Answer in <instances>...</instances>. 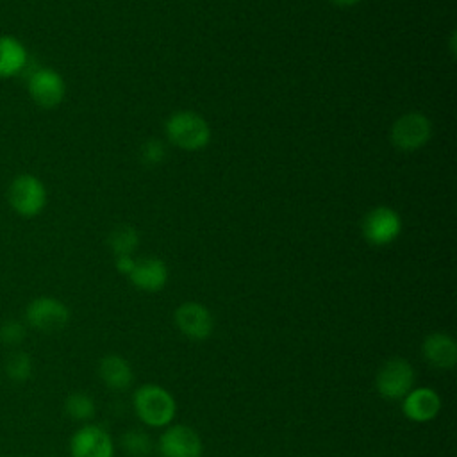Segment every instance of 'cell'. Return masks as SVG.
<instances>
[{
  "label": "cell",
  "mask_w": 457,
  "mask_h": 457,
  "mask_svg": "<svg viewBox=\"0 0 457 457\" xmlns=\"http://www.w3.org/2000/svg\"><path fill=\"white\" fill-rule=\"evenodd\" d=\"M132 405L139 421L152 428H164L171 425L177 414V402L173 395L159 384H143L132 395Z\"/></svg>",
  "instance_id": "obj_1"
},
{
  "label": "cell",
  "mask_w": 457,
  "mask_h": 457,
  "mask_svg": "<svg viewBox=\"0 0 457 457\" xmlns=\"http://www.w3.org/2000/svg\"><path fill=\"white\" fill-rule=\"evenodd\" d=\"M166 136L182 150L196 152L209 145L211 129L204 116L195 111H179L166 121Z\"/></svg>",
  "instance_id": "obj_2"
},
{
  "label": "cell",
  "mask_w": 457,
  "mask_h": 457,
  "mask_svg": "<svg viewBox=\"0 0 457 457\" xmlns=\"http://www.w3.org/2000/svg\"><path fill=\"white\" fill-rule=\"evenodd\" d=\"M7 202L16 214L32 218L46 205V187L36 175L20 173L7 187Z\"/></svg>",
  "instance_id": "obj_3"
},
{
  "label": "cell",
  "mask_w": 457,
  "mask_h": 457,
  "mask_svg": "<svg viewBox=\"0 0 457 457\" xmlns=\"http://www.w3.org/2000/svg\"><path fill=\"white\" fill-rule=\"evenodd\" d=\"M416 386V371L403 357L387 359L377 371L375 387L386 400H402Z\"/></svg>",
  "instance_id": "obj_4"
},
{
  "label": "cell",
  "mask_w": 457,
  "mask_h": 457,
  "mask_svg": "<svg viewBox=\"0 0 457 457\" xmlns=\"http://www.w3.org/2000/svg\"><path fill=\"white\" fill-rule=\"evenodd\" d=\"M432 137V123L423 112H405L391 127V141L402 152L420 150Z\"/></svg>",
  "instance_id": "obj_5"
},
{
  "label": "cell",
  "mask_w": 457,
  "mask_h": 457,
  "mask_svg": "<svg viewBox=\"0 0 457 457\" xmlns=\"http://www.w3.org/2000/svg\"><path fill=\"white\" fill-rule=\"evenodd\" d=\"M25 320L39 332H59L70 321V309L54 296H37L29 302Z\"/></svg>",
  "instance_id": "obj_6"
},
{
  "label": "cell",
  "mask_w": 457,
  "mask_h": 457,
  "mask_svg": "<svg viewBox=\"0 0 457 457\" xmlns=\"http://www.w3.org/2000/svg\"><path fill=\"white\" fill-rule=\"evenodd\" d=\"M402 232L400 214L386 205L371 209L362 220V236L373 246L391 245Z\"/></svg>",
  "instance_id": "obj_7"
},
{
  "label": "cell",
  "mask_w": 457,
  "mask_h": 457,
  "mask_svg": "<svg viewBox=\"0 0 457 457\" xmlns=\"http://www.w3.org/2000/svg\"><path fill=\"white\" fill-rule=\"evenodd\" d=\"M161 457H202L204 445L200 436L187 425L171 423L159 436Z\"/></svg>",
  "instance_id": "obj_8"
},
{
  "label": "cell",
  "mask_w": 457,
  "mask_h": 457,
  "mask_svg": "<svg viewBox=\"0 0 457 457\" xmlns=\"http://www.w3.org/2000/svg\"><path fill=\"white\" fill-rule=\"evenodd\" d=\"M27 89L36 105L41 109H55L64 100L66 84L55 70L39 68L29 77Z\"/></svg>",
  "instance_id": "obj_9"
},
{
  "label": "cell",
  "mask_w": 457,
  "mask_h": 457,
  "mask_svg": "<svg viewBox=\"0 0 457 457\" xmlns=\"http://www.w3.org/2000/svg\"><path fill=\"white\" fill-rule=\"evenodd\" d=\"M71 457H114V443L105 428L86 423L70 439Z\"/></svg>",
  "instance_id": "obj_10"
},
{
  "label": "cell",
  "mask_w": 457,
  "mask_h": 457,
  "mask_svg": "<svg viewBox=\"0 0 457 457\" xmlns=\"http://www.w3.org/2000/svg\"><path fill=\"white\" fill-rule=\"evenodd\" d=\"M175 325L179 332L193 341H204L212 334L214 318L200 302H184L175 309Z\"/></svg>",
  "instance_id": "obj_11"
},
{
  "label": "cell",
  "mask_w": 457,
  "mask_h": 457,
  "mask_svg": "<svg viewBox=\"0 0 457 457\" xmlns=\"http://www.w3.org/2000/svg\"><path fill=\"white\" fill-rule=\"evenodd\" d=\"M441 396L436 389L428 386H414L402 398V412L409 421L427 423L437 418L441 411Z\"/></svg>",
  "instance_id": "obj_12"
},
{
  "label": "cell",
  "mask_w": 457,
  "mask_h": 457,
  "mask_svg": "<svg viewBox=\"0 0 457 457\" xmlns=\"http://www.w3.org/2000/svg\"><path fill=\"white\" fill-rule=\"evenodd\" d=\"M421 355L436 370H452L457 364V343L446 332H432L421 343Z\"/></svg>",
  "instance_id": "obj_13"
},
{
  "label": "cell",
  "mask_w": 457,
  "mask_h": 457,
  "mask_svg": "<svg viewBox=\"0 0 457 457\" xmlns=\"http://www.w3.org/2000/svg\"><path fill=\"white\" fill-rule=\"evenodd\" d=\"M129 278L137 289L146 293H157L168 282V266L162 259L145 257L141 261H136Z\"/></svg>",
  "instance_id": "obj_14"
},
{
  "label": "cell",
  "mask_w": 457,
  "mask_h": 457,
  "mask_svg": "<svg viewBox=\"0 0 457 457\" xmlns=\"http://www.w3.org/2000/svg\"><path fill=\"white\" fill-rule=\"evenodd\" d=\"M98 377L111 391H125L134 382V371L130 362L118 353H107L100 359Z\"/></svg>",
  "instance_id": "obj_15"
},
{
  "label": "cell",
  "mask_w": 457,
  "mask_h": 457,
  "mask_svg": "<svg viewBox=\"0 0 457 457\" xmlns=\"http://www.w3.org/2000/svg\"><path fill=\"white\" fill-rule=\"evenodd\" d=\"M29 62V52L25 45L14 37L2 34L0 36V79H11L21 73Z\"/></svg>",
  "instance_id": "obj_16"
},
{
  "label": "cell",
  "mask_w": 457,
  "mask_h": 457,
  "mask_svg": "<svg viewBox=\"0 0 457 457\" xmlns=\"http://www.w3.org/2000/svg\"><path fill=\"white\" fill-rule=\"evenodd\" d=\"M139 243V234L130 225H120L111 230L107 237V245L114 255H130Z\"/></svg>",
  "instance_id": "obj_17"
},
{
  "label": "cell",
  "mask_w": 457,
  "mask_h": 457,
  "mask_svg": "<svg viewBox=\"0 0 457 457\" xmlns=\"http://www.w3.org/2000/svg\"><path fill=\"white\" fill-rule=\"evenodd\" d=\"M96 405L91 395L82 393V391H75L71 395L66 396L64 400V412L75 420V421H87L95 416Z\"/></svg>",
  "instance_id": "obj_18"
},
{
  "label": "cell",
  "mask_w": 457,
  "mask_h": 457,
  "mask_svg": "<svg viewBox=\"0 0 457 457\" xmlns=\"http://www.w3.org/2000/svg\"><path fill=\"white\" fill-rule=\"evenodd\" d=\"M4 370H5V375L9 377V380H12L16 384H23L32 375V359H30V355L27 352L14 350L5 359Z\"/></svg>",
  "instance_id": "obj_19"
},
{
  "label": "cell",
  "mask_w": 457,
  "mask_h": 457,
  "mask_svg": "<svg viewBox=\"0 0 457 457\" xmlns=\"http://www.w3.org/2000/svg\"><path fill=\"white\" fill-rule=\"evenodd\" d=\"M120 443H121L123 452L130 457H148L154 448L152 437L146 432L136 430V428L123 432Z\"/></svg>",
  "instance_id": "obj_20"
},
{
  "label": "cell",
  "mask_w": 457,
  "mask_h": 457,
  "mask_svg": "<svg viewBox=\"0 0 457 457\" xmlns=\"http://www.w3.org/2000/svg\"><path fill=\"white\" fill-rule=\"evenodd\" d=\"M27 336V328L18 320H5L0 325V343L4 346H18Z\"/></svg>",
  "instance_id": "obj_21"
},
{
  "label": "cell",
  "mask_w": 457,
  "mask_h": 457,
  "mask_svg": "<svg viewBox=\"0 0 457 457\" xmlns=\"http://www.w3.org/2000/svg\"><path fill=\"white\" fill-rule=\"evenodd\" d=\"M164 146L161 141L157 139H150L143 145L141 148V155H143V161L146 164H161L162 159H164Z\"/></svg>",
  "instance_id": "obj_22"
},
{
  "label": "cell",
  "mask_w": 457,
  "mask_h": 457,
  "mask_svg": "<svg viewBox=\"0 0 457 457\" xmlns=\"http://www.w3.org/2000/svg\"><path fill=\"white\" fill-rule=\"evenodd\" d=\"M134 264H136V261L132 259V255H116V262H114V266H116V270L121 273V275H130V271L134 270Z\"/></svg>",
  "instance_id": "obj_23"
},
{
  "label": "cell",
  "mask_w": 457,
  "mask_h": 457,
  "mask_svg": "<svg viewBox=\"0 0 457 457\" xmlns=\"http://www.w3.org/2000/svg\"><path fill=\"white\" fill-rule=\"evenodd\" d=\"M330 4H334L336 7H352L355 4H359L361 0H328Z\"/></svg>",
  "instance_id": "obj_24"
}]
</instances>
